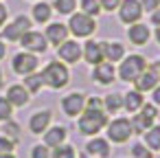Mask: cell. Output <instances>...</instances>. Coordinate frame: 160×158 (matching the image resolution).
<instances>
[{
	"mask_svg": "<svg viewBox=\"0 0 160 158\" xmlns=\"http://www.w3.org/2000/svg\"><path fill=\"white\" fill-rule=\"evenodd\" d=\"M149 64H147V59L142 57V55H127V57H123V62H121V68H118V77H121V81H136V77L147 68Z\"/></svg>",
	"mask_w": 160,
	"mask_h": 158,
	"instance_id": "6da1fadb",
	"label": "cell"
},
{
	"mask_svg": "<svg viewBox=\"0 0 160 158\" xmlns=\"http://www.w3.org/2000/svg\"><path fill=\"white\" fill-rule=\"evenodd\" d=\"M42 77H44V84L46 86H51V88H64L66 84H68V68L62 64V62H48L46 64V68H44V73H42Z\"/></svg>",
	"mask_w": 160,
	"mask_h": 158,
	"instance_id": "7a4b0ae2",
	"label": "cell"
},
{
	"mask_svg": "<svg viewBox=\"0 0 160 158\" xmlns=\"http://www.w3.org/2000/svg\"><path fill=\"white\" fill-rule=\"evenodd\" d=\"M105 125H108V116L103 110H86L79 119V132L81 134H97Z\"/></svg>",
	"mask_w": 160,
	"mask_h": 158,
	"instance_id": "3957f363",
	"label": "cell"
},
{
	"mask_svg": "<svg viewBox=\"0 0 160 158\" xmlns=\"http://www.w3.org/2000/svg\"><path fill=\"white\" fill-rule=\"evenodd\" d=\"M70 33L77 35V38H88L97 31V22L92 16H86V13H72L70 16V24H68Z\"/></svg>",
	"mask_w": 160,
	"mask_h": 158,
	"instance_id": "277c9868",
	"label": "cell"
},
{
	"mask_svg": "<svg viewBox=\"0 0 160 158\" xmlns=\"http://www.w3.org/2000/svg\"><path fill=\"white\" fill-rule=\"evenodd\" d=\"M134 134L129 119H114L112 123H108V136L112 143H125L129 140V136Z\"/></svg>",
	"mask_w": 160,
	"mask_h": 158,
	"instance_id": "5b68a950",
	"label": "cell"
},
{
	"mask_svg": "<svg viewBox=\"0 0 160 158\" xmlns=\"http://www.w3.org/2000/svg\"><path fill=\"white\" fill-rule=\"evenodd\" d=\"M142 16L140 0H123L118 5V20L123 24H136Z\"/></svg>",
	"mask_w": 160,
	"mask_h": 158,
	"instance_id": "8992f818",
	"label": "cell"
},
{
	"mask_svg": "<svg viewBox=\"0 0 160 158\" xmlns=\"http://www.w3.org/2000/svg\"><path fill=\"white\" fill-rule=\"evenodd\" d=\"M158 84H160V73H158V68H156L153 64H151V66H147V68L136 77V81H134V86H136V90H138V92L153 90Z\"/></svg>",
	"mask_w": 160,
	"mask_h": 158,
	"instance_id": "52a82bcc",
	"label": "cell"
},
{
	"mask_svg": "<svg viewBox=\"0 0 160 158\" xmlns=\"http://www.w3.org/2000/svg\"><path fill=\"white\" fill-rule=\"evenodd\" d=\"M11 66H13V70H16L18 75H31V73L38 68V57L31 55V53H18V55L13 57Z\"/></svg>",
	"mask_w": 160,
	"mask_h": 158,
	"instance_id": "ba28073f",
	"label": "cell"
},
{
	"mask_svg": "<svg viewBox=\"0 0 160 158\" xmlns=\"http://www.w3.org/2000/svg\"><path fill=\"white\" fill-rule=\"evenodd\" d=\"M62 108H64V114H68V116H77V114L83 112V108H86V99H83L81 92H72V94L64 97Z\"/></svg>",
	"mask_w": 160,
	"mask_h": 158,
	"instance_id": "9c48e42d",
	"label": "cell"
},
{
	"mask_svg": "<svg viewBox=\"0 0 160 158\" xmlns=\"http://www.w3.org/2000/svg\"><path fill=\"white\" fill-rule=\"evenodd\" d=\"M20 42H22V46L24 48H29V51H35V53H44L46 51V38L42 35V33H38V31H27L22 38H20Z\"/></svg>",
	"mask_w": 160,
	"mask_h": 158,
	"instance_id": "30bf717a",
	"label": "cell"
},
{
	"mask_svg": "<svg viewBox=\"0 0 160 158\" xmlns=\"http://www.w3.org/2000/svg\"><path fill=\"white\" fill-rule=\"evenodd\" d=\"M114 77H116V70H114V66L110 62H101V64L94 66V81L97 84L108 86V84L114 81Z\"/></svg>",
	"mask_w": 160,
	"mask_h": 158,
	"instance_id": "8fae6325",
	"label": "cell"
},
{
	"mask_svg": "<svg viewBox=\"0 0 160 158\" xmlns=\"http://www.w3.org/2000/svg\"><path fill=\"white\" fill-rule=\"evenodd\" d=\"M48 42H53V44H62V42H66V38H68V27L66 24H62V22H53V24H48L46 27V35H44Z\"/></svg>",
	"mask_w": 160,
	"mask_h": 158,
	"instance_id": "7c38bea8",
	"label": "cell"
},
{
	"mask_svg": "<svg viewBox=\"0 0 160 158\" xmlns=\"http://www.w3.org/2000/svg\"><path fill=\"white\" fill-rule=\"evenodd\" d=\"M149 29L145 27V24H140V22H136V24H129V31H127V38H129V42L132 44H136V46H142V44H147L149 42Z\"/></svg>",
	"mask_w": 160,
	"mask_h": 158,
	"instance_id": "4fadbf2b",
	"label": "cell"
},
{
	"mask_svg": "<svg viewBox=\"0 0 160 158\" xmlns=\"http://www.w3.org/2000/svg\"><path fill=\"white\" fill-rule=\"evenodd\" d=\"M59 57L68 64H75L81 57V46L77 42H62L59 44Z\"/></svg>",
	"mask_w": 160,
	"mask_h": 158,
	"instance_id": "5bb4252c",
	"label": "cell"
},
{
	"mask_svg": "<svg viewBox=\"0 0 160 158\" xmlns=\"http://www.w3.org/2000/svg\"><path fill=\"white\" fill-rule=\"evenodd\" d=\"M83 57H86V62L88 64H101L103 59H105V55H103V46H101V42H88L86 46H83Z\"/></svg>",
	"mask_w": 160,
	"mask_h": 158,
	"instance_id": "9a60e30c",
	"label": "cell"
},
{
	"mask_svg": "<svg viewBox=\"0 0 160 158\" xmlns=\"http://www.w3.org/2000/svg\"><path fill=\"white\" fill-rule=\"evenodd\" d=\"M7 101L11 103V105H27V101H29V90L24 88V86H11L9 90H7Z\"/></svg>",
	"mask_w": 160,
	"mask_h": 158,
	"instance_id": "2e32d148",
	"label": "cell"
},
{
	"mask_svg": "<svg viewBox=\"0 0 160 158\" xmlns=\"http://www.w3.org/2000/svg\"><path fill=\"white\" fill-rule=\"evenodd\" d=\"M103 46V55L108 57V62H118L125 55V46L121 42H101Z\"/></svg>",
	"mask_w": 160,
	"mask_h": 158,
	"instance_id": "e0dca14e",
	"label": "cell"
},
{
	"mask_svg": "<svg viewBox=\"0 0 160 158\" xmlns=\"http://www.w3.org/2000/svg\"><path fill=\"white\" fill-rule=\"evenodd\" d=\"M142 103H145V99H142V92H138V90H129L125 97H123V108L127 110V112H138L140 108H142Z\"/></svg>",
	"mask_w": 160,
	"mask_h": 158,
	"instance_id": "ac0fdd59",
	"label": "cell"
},
{
	"mask_svg": "<svg viewBox=\"0 0 160 158\" xmlns=\"http://www.w3.org/2000/svg\"><path fill=\"white\" fill-rule=\"evenodd\" d=\"M48 123H51V112L42 110V112H38V114L31 116V132L33 134H42L48 127Z\"/></svg>",
	"mask_w": 160,
	"mask_h": 158,
	"instance_id": "d6986e66",
	"label": "cell"
},
{
	"mask_svg": "<svg viewBox=\"0 0 160 158\" xmlns=\"http://www.w3.org/2000/svg\"><path fill=\"white\" fill-rule=\"evenodd\" d=\"M86 154H94V156H110V143H105V138H94L86 145Z\"/></svg>",
	"mask_w": 160,
	"mask_h": 158,
	"instance_id": "ffe728a7",
	"label": "cell"
},
{
	"mask_svg": "<svg viewBox=\"0 0 160 158\" xmlns=\"http://www.w3.org/2000/svg\"><path fill=\"white\" fill-rule=\"evenodd\" d=\"M64 138H66V130H64V127H59V125H55L53 130H48V132H46L44 143H46V147H57V145H62V143H64Z\"/></svg>",
	"mask_w": 160,
	"mask_h": 158,
	"instance_id": "44dd1931",
	"label": "cell"
},
{
	"mask_svg": "<svg viewBox=\"0 0 160 158\" xmlns=\"http://www.w3.org/2000/svg\"><path fill=\"white\" fill-rule=\"evenodd\" d=\"M145 145L149 151H158L160 149V125H151L145 132Z\"/></svg>",
	"mask_w": 160,
	"mask_h": 158,
	"instance_id": "7402d4cb",
	"label": "cell"
},
{
	"mask_svg": "<svg viewBox=\"0 0 160 158\" xmlns=\"http://www.w3.org/2000/svg\"><path fill=\"white\" fill-rule=\"evenodd\" d=\"M129 123H132V130H134L136 134H140V132L145 134V132H147V130H149V127L153 125V121L145 119V116H142L140 112H136V114H134V116L129 119Z\"/></svg>",
	"mask_w": 160,
	"mask_h": 158,
	"instance_id": "603a6c76",
	"label": "cell"
},
{
	"mask_svg": "<svg viewBox=\"0 0 160 158\" xmlns=\"http://www.w3.org/2000/svg\"><path fill=\"white\" fill-rule=\"evenodd\" d=\"M42 86H44V77H42V73H40V75H38V73H35V75H33V73L27 75V81H24V88H27V90H31V92H40Z\"/></svg>",
	"mask_w": 160,
	"mask_h": 158,
	"instance_id": "cb8c5ba5",
	"label": "cell"
},
{
	"mask_svg": "<svg viewBox=\"0 0 160 158\" xmlns=\"http://www.w3.org/2000/svg\"><path fill=\"white\" fill-rule=\"evenodd\" d=\"M103 108L108 110V112H118L121 108H123V97L121 94H108L105 99H103Z\"/></svg>",
	"mask_w": 160,
	"mask_h": 158,
	"instance_id": "d4e9b609",
	"label": "cell"
},
{
	"mask_svg": "<svg viewBox=\"0 0 160 158\" xmlns=\"http://www.w3.org/2000/svg\"><path fill=\"white\" fill-rule=\"evenodd\" d=\"M33 18H35V22H46L48 18H51V5H46V3H40V5H35L33 7Z\"/></svg>",
	"mask_w": 160,
	"mask_h": 158,
	"instance_id": "484cf974",
	"label": "cell"
},
{
	"mask_svg": "<svg viewBox=\"0 0 160 158\" xmlns=\"http://www.w3.org/2000/svg\"><path fill=\"white\" fill-rule=\"evenodd\" d=\"M81 9H83L86 16H92L94 18L101 11V5H99V0H81Z\"/></svg>",
	"mask_w": 160,
	"mask_h": 158,
	"instance_id": "4316f807",
	"label": "cell"
},
{
	"mask_svg": "<svg viewBox=\"0 0 160 158\" xmlns=\"http://www.w3.org/2000/svg\"><path fill=\"white\" fill-rule=\"evenodd\" d=\"M53 158H75V149L70 145H57L53 147Z\"/></svg>",
	"mask_w": 160,
	"mask_h": 158,
	"instance_id": "83f0119b",
	"label": "cell"
},
{
	"mask_svg": "<svg viewBox=\"0 0 160 158\" xmlns=\"http://www.w3.org/2000/svg\"><path fill=\"white\" fill-rule=\"evenodd\" d=\"M75 5H77V0H55V9L66 16H70L75 11Z\"/></svg>",
	"mask_w": 160,
	"mask_h": 158,
	"instance_id": "f1b7e54d",
	"label": "cell"
},
{
	"mask_svg": "<svg viewBox=\"0 0 160 158\" xmlns=\"http://www.w3.org/2000/svg\"><path fill=\"white\" fill-rule=\"evenodd\" d=\"M11 112H13V105L7 101V97L5 99L0 97V121H9L11 119Z\"/></svg>",
	"mask_w": 160,
	"mask_h": 158,
	"instance_id": "f546056e",
	"label": "cell"
},
{
	"mask_svg": "<svg viewBox=\"0 0 160 158\" xmlns=\"http://www.w3.org/2000/svg\"><path fill=\"white\" fill-rule=\"evenodd\" d=\"M145 119H149V121H156V116H158V108L153 105V103H142V108L138 110Z\"/></svg>",
	"mask_w": 160,
	"mask_h": 158,
	"instance_id": "4dcf8cb0",
	"label": "cell"
},
{
	"mask_svg": "<svg viewBox=\"0 0 160 158\" xmlns=\"http://www.w3.org/2000/svg\"><path fill=\"white\" fill-rule=\"evenodd\" d=\"M132 154H134V158H153L145 143H136V145L132 147Z\"/></svg>",
	"mask_w": 160,
	"mask_h": 158,
	"instance_id": "1f68e13d",
	"label": "cell"
},
{
	"mask_svg": "<svg viewBox=\"0 0 160 158\" xmlns=\"http://www.w3.org/2000/svg\"><path fill=\"white\" fill-rule=\"evenodd\" d=\"M2 38H5V40H9V42H16V40H20V38H22V33L18 31V27H16V24H9V27L2 31Z\"/></svg>",
	"mask_w": 160,
	"mask_h": 158,
	"instance_id": "d6a6232c",
	"label": "cell"
},
{
	"mask_svg": "<svg viewBox=\"0 0 160 158\" xmlns=\"http://www.w3.org/2000/svg\"><path fill=\"white\" fill-rule=\"evenodd\" d=\"M13 147H16V143H13L11 138L0 136V154H11V151H13Z\"/></svg>",
	"mask_w": 160,
	"mask_h": 158,
	"instance_id": "836d02e7",
	"label": "cell"
},
{
	"mask_svg": "<svg viewBox=\"0 0 160 158\" xmlns=\"http://www.w3.org/2000/svg\"><path fill=\"white\" fill-rule=\"evenodd\" d=\"M16 27H18V31L24 35L27 31H31V20L29 18H24V16H20V18H16V22H13Z\"/></svg>",
	"mask_w": 160,
	"mask_h": 158,
	"instance_id": "e575fe53",
	"label": "cell"
},
{
	"mask_svg": "<svg viewBox=\"0 0 160 158\" xmlns=\"http://www.w3.org/2000/svg\"><path fill=\"white\" fill-rule=\"evenodd\" d=\"M140 7H142V11L153 13V11L160 7V0H140Z\"/></svg>",
	"mask_w": 160,
	"mask_h": 158,
	"instance_id": "d590c367",
	"label": "cell"
},
{
	"mask_svg": "<svg viewBox=\"0 0 160 158\" xmlns=\"http://www.w3.org/2000/svg\"><path fill=\"white\" fill-rule=\"evenodd\" d=\"M31 158H48V147L46 145H38L31 149Z\"/></svg>",
	"mask_w": 160,
	"mask_h": 158,
	"instance_id": "8d00e7d4",
	"label": "cell"
},
{
	"mask_svg": "<svg viewBox=\"0 0 160 158\" xmlns=\"http://www.w3.org/2000/svg\"><path fill=\"white\" fill-rule=\"evenodd\" d=\"M5 132L11 136V140H16V138L20 136V127H18V123H11V121L5 125Z\"/></svg>",
	"mask_w": 160,
	"mask_h": 158,
	"instance_id": "74e56055",
	"label": "cell"
},
{
	"mask_svg": "<svg viewBox=\"0 0 160 158\" xmlns=\"http://www.w3.org/2000/svg\"><path fill=\"white\" fill-rule=\"evenodd\" d=\"M99 5H101V9H105V11H114V9H118L121 0H99Z\"/></svg>",
	"mask_w": 160,
	"mask_h": 158,
	"instance_id": "f35d334b",
	"label": "cell"
},
{
	"mask_svg": "<svg viewBox=\"0 0 160 158\" xmlns=\"http://www.w3.org/2000/svg\"><path fill=\"white\" fill-rule=\"evenodd\" d=\"M88 110H103V99H99V97L88 99Z\"/></svg>",
	"mask_w": 160,
	"mask_h": 158,
	"instance_id": "ab89813d",
	"label": "cell"
},
{
	"mask_svg": "<svg viewBox=\"0 0 160 158\" xmlns=\"http://www.w3.org/2000/svg\"><path fill=\"white\" fill-rule=\"evenodd\" d=\"M151 99H153V105H160V84L151 90Z\"/></svg>",
	"mask_w": 160,
	"mask_h": 158,
	"instance_id": "60d3db41",
	"label": "cell"
},
{
	"mask_svg": "<svg viewBox=\"0 0 160 158\" xmlns=\"http://www.w3.org/2000/svg\"><path fill=\"white\" fill-rule=\"evenodd\" d=\"M151 22H153L156 27H160V7H158V9L151 13Z\"/></svg>",
	"mask_w": 160,
	"mask_h": 158,
	"instance_id": "b9f144b4",
	"label": "cell"
},
{
	"mask_svg": "<svg viewBox=\"0 0 160 158\" xmlns=\"http://www.w3.org/2000/svg\"><path fill=\"white\" fill-rule=\"evenodd\" d=\"M5 20H7V7H5V5H0V24H2Z\"/></svg>",
	"mask_w": 160,
	"mask_h": 158,
	"instance_id": "7bdbcfd3",
	"label": "cell"
},
{
	"mask_svg": "<svg viewBox=\"0 0 160 158\" xmlns=\"http://www.w3.org/2000/svg\"><path fill=\"white\" fill-rule=\"evenodd\" d=\"M5 53H7V48H5V44H2V42H0V59L5 57Z\"/></svg>",
	"mask_w": 160,
	"mask_h": 158,
	"instance_id": "ee69618b",
	"label": "cell"
},
{
	"mask_svg": "<svg viewBox=\"0 0 160 158\" xmlns=\"http://www.w3.org/2000/svg\"><path fill=\"white\" fill-rule=\"evenodd\" d=\"M156 42H158V44H160V27H158V29H156Z\"/></svg>",
	"mask_w": 160,
	"mask_h": 158,
	"instance_id": "f6af8a7d",
	"label": "cell"
},
{
	"mask_svg": "<svg viewBox=\"0 0 160 158\" xmlns=\"http://www.w3.org/2000/svg\"><path fill=\"white\" fill-rule=\"evenodd\" d=\"M0 158H13V154H0Z\"/></svg>",
	"mask_w": 160,
	"mask_h": 158,
	"instance_id": "bcb514c9",
	"label": "cell"
},
{
	"mask_svg": "<svg viewBox=\"0 0 160 158\" xmlns=\"http://www.w3.org/2000/svg\"><path fill=\"white\" fill-rule=\"evenodd\" d=\"M153 66H156V68H158V73H160V59H158V62H156Z\"/></svg>",
	"mask_w": 160,
	"mask_h": 158,
	"instance_id": "7dc6e473",
	"label": "cell"
},
{
	"mask_svg": "<svg viewBox=\"0 0 160 158\" xmlns=\"http://www.w3.org/2000/svg\"><path fill=\"white\" fill-rule=\"evenodd\" d=\"M0 86H2V70H0Z\"/></svg>",
	"mask_w": 160,
	"mask_h": 158,
	"instance_id": "c3c4849f",
	"label": "cell"
}]
</instances>
